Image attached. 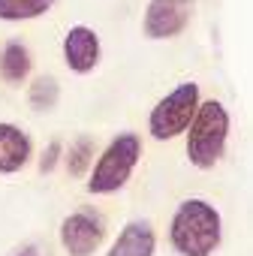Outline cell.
Returning a JSON list of instances; mask_svg holds the SVG:
<instances>
[{"instance_id":"obj_12","label":"cell","mask_w":253,"mask_h":256,"mask_svg":"<svg viewBox=\"0 0 253 256\" xmlns=\"http://www.w3.org/2000/svg\"><path fill=\"white\" fill-rule=\"evenodd\" d=\"M58 100H60V84H58L54 76H40V78H34V84H30V90H28L30 108L48 112V108L58 106Z\"/></svg>"},{"instance_id":"obj_15","label":"cell","mask_w":253,"mask_h":256,"mask_svg":"<svg viewBox=\"0 0 253 256\" xmlns=\"http://www.w3.org/2000/svg\"><path fill=\"white\" fill-rule=\"evenodd\" d=\"M12 256H40V247H36V244H24V247L16 250Z\"/></svg>"},{"instance_id":"obj_4","label":"cell","mask_w":253,"mask_h":256,"mask_svg":"<svg viewBox=\"0 0 253 256\" xmlns=\"http://www.w3.org/2000/svg\"><path fill=\"white\" fill-rule=\"evenodd\" d=\"M199 102H202L199 84H196V82H181L178 88H172V90L151 108L148 133H151L157 142H169V139L187 133V124L193 120Z\"/></svg>"},{"instance_id":"obj_14","label":"cell","mask_w":253,"mask_h":256,"mask_svg":"<svg viewBox=\"0 0 253 256\" xmlns=\"http://www.w3.org/2000/svg\"><path fill=\"white\" fill-rule=\"evenodd\" d=\"M60 157H64V145H60V142H48V148H46L42 157H40V172H42V175L54 172V166L60 163Z\"/></svg>"},{"instance_id":"obj_7","label":"cell","mask_w":253,"mask_h":256,"mask_svg":"<svg viewBox=\"0 0 253 256\" xmlns=\"http://www.w3.org/2000/svg\"><path fill=\"white\" fill-rule=\"evenodd\" d=\"M100 54H102V48H100V36H96L94 28L76 24V28L66 30V36H64V60H66V66L72 72H78V76L94 72L96 64H100Z\"/></svg>"},{"instance_id":"obj_13","label":"cell","mask_w":253,"mask_h":256,"mask_svg":"<svg viewBox=\"0 0 253 256\" xmlns=\"http://www.w3.org/2000/svg\"><path fill=\"white\" fill-rule=\"evenodd\" d=\"M94 163V139L90 136H78L72 145H70V154H66V172L72 178H82L88 172V166Z\"/></svg>"},{"instance_id":"obj_8","label":"cell","mask_w":253,"mask_h":256,"mask_svg":"<svg viewBox=\"0 0 253 256\" xmlns=\"http://www.w3.org/2000/svg\"><path fill=\"white\" fill-rule=\"evenodd\" d=\"M30 154H34L30 136L22 126L0 120V175H12V172L24 169Z\"/></svg>"},{"instance_id":"obj_11","label":"cell","mask_w":253,"mask_h":256,"mask_svg":"<svg viewBox=\"0 0 253 256\" xmlns=\"http://www.w3.org/2000/svg\"><path fill=\"white\" fill-rule=\"evenodd\" d=\"M54 0H0V22H34L52 10Z\"/></svg>"},{"instance_id":"obj_5","label":"cell","mask_w":253,"mask_h":256,"mask_svg":"<svg viewBox=\"0 0 253 256\" xmlns=\"http://www.w3.org/2000/svg\"><path fill=\"white\" fill-rule=\"evenodd\" d=\"M106 238V223L96 211L82 208L64 217L60 223V244L70 256H90Z\"/></svg>"},{"instance_id":"obj_10","label":"cell","mask_w":253,"mask_h":256,"mask_svg":"<svg viewBox=\"0 0 253 256\" xmlns=\"http://www.w3.org/2000/svg\"><path fill=\"white\" fill-rule=\"evenodd\" d=\"M30 70H34V58H30L24 42L10 40L4 48H0V78L6 84H24Z\"/></svg>"},{"instance_id":"obj_16","label":"cell","mask_w":253,"mask_h":256,"mask_svg":"<svg viewBox=\"0 0 253 256\" xmlns=\"http://www.w3.org/2000/svg\"><path fill=\"white\" fill-rule=\"evenodd\" d=\"M163 4H181V6H193L196 0H163Z\"/></svg>"},{"instance_id":"obj_6","label":"cell","mask_w":253,"mask_h":256,"mask_svg":"<svg viewBox=\"0 0 253 256\" xmlns=\"http://www.w3.org/2000/svg\"><path fill=\"white\" fill-rule=\"evenodd\" d=\"M190 10L181 4H163V0H148V10L142 18V30L148 40H172L187 30L190 24Z\"/></svg>"},{"instance_id":"obj_3","label":"cell","mask_w":253,"mask_h":256,"mask_svg":"<svg viewBox=\"0 0 253 256\" xmlns=\"http://www.w3.org/2000/svg\"><path fill=\"white\" fill-rule=\"evenodd\" d=\"M139 157H142V139L136 133H118L108 142V148L100 154V160L90 172V181H88V193L106 196V193L120 190L130 181Z\"/></svg>"},{"instance_id":"obj_9","label":"cell","mask_w":253,"mask_h":256,"mask_svg":"<svg viewBox=\"0 0 253 256\" xmlns=\"http://www.w3.org/2000/svg\"><path fill=\"white\" fill-rule=\"evenodd\" d=\"M157 247V235L151 229L148 220H130L120 235L114 238V244L108 247L106 256H154Z\"/></svg>"},{"instance_id":"obj_2","label":"cell","mask_w":253,"mask_h":256,"mask_svg":"<svg viewBox=\"0 0 253 256\" xmlns=\"http://www.w3.org/2000/svg\"><path fill=\"white\" fill-rule=\"evenodd\" d=\"M187 157L196 169H214L226 151L229 139V112L217 100L196 106L193 120L187 124Z\"/></svg>"},{"instance_id":"obj_1","label":"cell","mask_w":253,"mask_h":256,"mask_svg":"<svg viewBox=\"0 0 253 256\" xmlns=\"http://www.w3.org/2000/svg\"><path fill=\"white\" fill-rule=\"evenodd\" d=\"M223 220L205 199H184L169 223V241L178 256H211L220 247Z\"/></svg>"}]
</instances>
